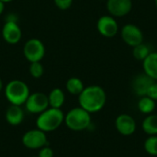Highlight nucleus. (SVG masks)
<instances>
[{
  "instance_id": "23",
  "label": "nucleus",
  "mask_w": 157,
  "mask_h": 157,
  "mask_svg": "<svg viewBox=\"0 0 157 157\" xmlns=\"http://www.w3.org/2000/svg\"><path fill=\"white\" fill-rule=\"evenodd\" d=\"M74 0H54L55 6L61 10H67L73 5Z\"/></svg>"
},
{
  "instance_id": "28",
  "label": "nucleus",
  "mask_w": 157,
  "mask_h": 157,
  "mask_svg": "<svg viewBox=\"0 0 157 157\" xmlns=\"http://www.w3.org/2000/svg\"><path fill=\"white\" fill-rule=\"evenodd\" d=\"M0 1H2L3 3H10V2H12V1H14V0H0Z\"/></svg>"
},
{
  "instance_id": "12",
  "label": "nucleus",
  "mask_w": 157,
  "mask_h": 157,
  "mask_svg": "<svg viewBox=\"0 0 157 157\" xmlns=\"http://www.w3.org/2000/svg\"><path fill=\"white\" fill-rule=\"evenodd\" d=\"M117 131L123 136H131L136 131V121L129 114H121L115 121Z\"/></svg>"
},
{
  "instance_id": "3",
  "label": "nucleus",
  "mask_w": 157,
  "mask_h": 157,
  "mask_svg": "<svg viewBox=\"0 0 157 157\" xmlns=\"http://www.w3.org/2000/svg\"><path fill=\"white\" fill-rule=\"evenodd\" d=\"M5 96L11 105L22 106L29 96V88L28 85L18 79L9 81L4 88Z\"/></svg>"
},
{
  "instance_id": "13",
  "label": "nucleus",
  "mask_w": 157,
  "mask_h": 157,
  "mask_svg": "<svg viewBox=\"0 0 157 157\" xmlns=\"http://www.w3.org/2000/svg\"><path fill=\"white\" fill-rule=\"evenodd\" d=\"M155 82L154 79H152L150 76H148L146 74H140L132 81V89L133 92L139 96L144 97L146 96V93L150 87V86Z\"/></svg>"
},
{
  "instance_id": "10",
  "label": "nucleus",
  "mask_w": 157,
  "mask_h": 157,
  "mask_svg": "<svg viewBox=\"0 0 157 157\" xmlns=\"http://www.w3.org/2000/svg\"><path fill=\"white\" fill-rule=\"evenodd\" d=\"M97 29L103 37L112 38L118 33L119 25L114 17L106 15L98 18L97 22Z\"/></svg>"
},
{
  "instance_id": "24",
  "label": "nucleus",
  "mask_w": 157,
  "mask_h": 157,
  "mask_svg": "<svg viewBox=\"0 0 157 157\" xmlns=\"http://www.w3.org/2000/svg\"><path fill=\"white\" fill-rule=\"evenodd\" d=\"M146 96L151 98L152 99H154L155 101H157V82L155 81L149 87Z\"/></svg>"
},
{
  "instance_id": "20",
  "label": "nucleus",
  "mask_w": 157,
  "mask_h": 157,
  "mask_svg": "<svg viewBox=\"0 0 157 157\" xmlns=\"http://www.w3.org/2000/svg\"><path fill=\"white\" fill-rule=\"evenodd\" d=\"M151 52H152L150 51L149 47L146 44H144V42L133 47V51H132L133 57L138 61H144Z\"/></svg>"
},
{
  "instance_id": "16",
  "label": "nucleus",
  "mask_w": 157,
  "mask_h": 157,
  "mask_svg": "<svg viewBox=\"0 0 157 157\" xmlns=\"http://www.w3.org/2000/svg\"><path fill=\"white\" fill-rule=\"evenodd\" d=\"M48 100L50 108L61 109L65 101L64 92L61 88H53L48 95Z\"/></svg>"
},
{
  "instance_id": "14",
  "label": "nucleus",
  "mask_w": 157,
  "mask_h": 157,
  "mask_svg": "<svg viewBox=\"0 0 157 157\" xmlns=\"http://www.w3.org/2000/svg\"><path fill=\"white\" fill-rule=\"evenodd\" d=\"M6 121L12 126H17L22 123L24 120V111L21 106L10 105L6 111Z\"/></svg>"
},
{
  "instance_id": "29",
  "label": "nucleus",
  "mask_w": 157,
  "mask_h": 157,
  "mask_svg": "<svg viewBox=\"0 0 157 157\" xmlns=\"http://www.w3.org/2000/svg\"><path fill=\"white\" fill-rule=\"evenodd\" d=\"M155 6H156V8H157V0H155Z\"/></svg>"
},
{
  "instance_id": "8",
  "label": "nucleus",
  "mask_w": 157,
  "mask_h": 157,
  "mask_svg": "<svg viewBox=\"0 0 157 157\" xmlns=\"http://www.w3.org/2000/svg\"><path fill=\"white\" fill-rule=\"evenodd\" d=\"M2 37L8 44H17L22 37V30L17 20L6 19L2 28Z\"/></svg>"
},
{
  "instance_id": "19",
  "label": "nucleus",
  "mask_w": 157,
  "mask_h": 157,
  "mask_svg": "<svg viewBox=\"0 0 157 157\" xmlns=\"http://www.w3.org/2000/svg\"><path fill=\"white\" fill-rule=\"evenodd\" d=\"M65 87L69 94L75 95V96H79L81 94V92L84 90L85 86H84L83 81L80 78L71 77L66 81Z\"/></svg>"
},
{
  "instance_id": "9",
  "label": "nucleus",
  "mask_w": 157,
  "mask_h": 157,
  "mask_svg": "<svg viewBox=\"0 0 157 157\" xmlns=\"http://www.w3.org/2000/svg\"><path fill=\"white\" fill-rule=\"evenodd\" d=\"M121 38L127 45L132 48L144 42L143 31L134 24H126L122 27Z\"/></svg>"
},
{
  "instance_id": "15",
  "label": "nucleus",
  "mask_w": 157,
  "mask_h": 157,
  "mask_svg": "<svg viewBox=\"0 0 157 157\" xmlns=\"http://www.w3.org/2000/svg\"><path fill=\"white\" fill-rule=\"evenodd\" d=\"M144 72L155 81H157V52H152L143 61Z\"/></svg>"
},
{
  "instance_id": "21",
  "label": "nucleus",
  "mask_w": 157,
  "mask_h": 157,
  "mask_svg": "<svg viewBox=\"0 0 157 157\" xmlns=\"http://www.w3.org/2000/svg\"><path fill=\"white\" fill-rule=\"evenodd\" d=\"M144 150L145 152L150 155L157 156V136L152 135L149 136L144 142Z\"/></svg>"
},
{
  "instance_id": "2",
  "label": "nucleus",
  "mask_w": 157,
  "mask_h": 157,
  "mask_svg": "<svg viewBox=\"0 0 157 157\" xmlns=\"http://www.w3.org/2000/svg\"><path fill=\"white\" fill-rule=\"evenodd\" d=\"M64 122V114L61 109L48 108L39 114L36 125L37 128L44 132H51L57 130Z\"/></svg>"
},
{
  "instance_id": "31",
  "label": "nucleus",
  "mask_w": 157,
  "mask_h": 157,
  "mask_svg": "<svg viewBox=\"0 0 157 157\" xmlns=\"http://www.w3.org/2000/svg\"><path fill=\"white\" fill-rule=\"evenodd\" d=\"M106 1H107V0H106Z\"/></svg>"
},
{
  "instance_id": "11",
  "label": "nucleus",
  "mask_w": 157,
  "mask_h": 157,
  "mask_svg": "<svg viewBox=\"0 0 157 157\" xmlns=\"http://www.w3.org/2000/svg\"><path fill=\"white\" fill-rule=\"evenodd\" d=\"M132 8V0H107V10L110 16L114 17H121L128 15Z\"/></svg>"
},
{
  "instance_id": "18",
  "label": "nucleus",
  "mask_w": 157,
  "mask_h": 157,
  "mask_svg": "<svg viewBox=\"0 0 157 157\" xmlns=\"http://www.w3.org/2000/svg\"><path fill=\"white\" fill-rule=\"evenodd\" d=\"M137 107L141 113L149 115L155 111L156 104H155V101L152 99L151 98L147 96H144V97H141V98L139 99L137 103Z\"/></svg>"
},
{
  "instance_id": "26",
  "label": "nucleus",
  "mask_w": 157,
  "mask_h": 157,
  "mask_svg": "<svg viewBox=\"0 0 157 157\" xmlns=\"http://www.w3.org/2000/svg\"><path fill=\"white\" fill-rule=\"evenodd\" d=\"M4 10H5V3H3L2 1H0V15L3 14Z\"/></svg>"
},
{
  "instance_id": "30",
  "label": "nucleus",
  "mask_w": 157,
  "mask_h": 157,
  "mask_svg": "<svg viewBox=\"0 0 157 157\" xmlns=\"http://www.w3.org/2000/svg\"><path fill=\"white\" fill-rule=\"evenodd\" d=\"M32 157H38V156H32Z\"/></svg>"
},
{
  "instance_id": "17",
  "label": "nucleus",
  "mask_w": 157,
  "mask_h": 157,
  "mask_svg": "<svg viewBox=\"0 0 157 157\" xmlns=\"http://www.w3.org/2000/svg\"><path fill=\"white\" fill-rule=\"evenodd\" d=\"M143 131L149 136L157 135V115L149 114L142 122Z\"/></svg>"
},
{
  "instance_id": "5",
  "label": "nucleus",
  "mask_w": 157,
  "mask_h": 157,
  "mask_svg": "<svg viewBox=\"0 0 157 157\" xmlns=\"http://www.w3.org/2000/svg\"><path fill=\"white\" fill-rule=\"evenodd\" d=\"M45 46L44 43L36 38L28 40L23 47V54L28 62H41L45 56Z\"/></svg>"
},
{
  "instance_id": "27",
  "label": "nucleus",
  "mask_w": 157,
  "mask_h": 157,
  "mask_svg": "<svg viewBox=\"0 0 157 157\" xmlns=\"http://www.w3.org/2000/svg\"><path fill=\"white\" fill-rule=\"evenodd\" d=\"M4 89V85H3V81H2V79L0 78V93H1V91Z\"/></svg>"
},
{
  "instance_id": "22",
  "label": "nucleus",
  "mask_w": 157,
  "mask_h": 157,
  "mask_svg": "<svg viewBox=\"0 0 157 157\" xmlns=\"http://www.w3.org/2000/svg\"><path fill=\"white\" fill-rule=\"evenodd\" d=\"M29 74L33 78H40L44 74V67L41 63V62H33L30 63L29 68Z\"/></svg>"
},
{
  "instance_id": "25",
  "label": "nucleus",
  "mask_w": 157,
  "mask_h": 157,
  "mask_svg": "<svg viewBox=\"0 0 157 157\" xmlns=\"http://www.w3.org/2000/svg\"><path fill=\"white\" fill-rule=\"evenodd\" d=\"M38 157H53V151L49 146H44L40 149Z\"/></svg>"
},
{
  "instance_id": "6",
  "label": "nucleus",
  "mask_w": 157,
  "mask_h": 157,
  "mask_svg": "<svg viewBox=\"0 0 157 157\" xmlns=\"http://www.w3.org/2000/svg\"><path fill=\"white\" fill-rule=\"evenodd\" d=\"M22 144L28 149H31V150L40 149L46 146L48 144L46 132L40 131L38 128L35 130L28 131L22 136Z\"/></svg>"
},
{
  "instance_id": "4",
  "label": "nucleus",
  "mask_w": 157,
  "mask_h": 157,
  "mask_svg": "<svg viewBox=\"0 0 157 157\" xmlns=\"http://www.w3.org/2000/svg\"><path fill=\"white\" fill-rule=\"evenodd\" d=\"M64 123L71 131L82 132L89 127L91 115L81 107L74 108L64 115Z\"/></svg>"
},
{
  "instance_id": "1",
  "label": "nucleus",
  "mask_w": 157,
  "mask_h": 157,
  "mask_svg": "<svg viewBox=\"0 0 157 157\" xmlns=\"http://www.w3.org/2000/svg\"><path fill=\"white\" fill-rule=\"evenodd\" d=\"M78 102L79 107L90 114L96 113L105 107L107 102V94L99 86H89L85 87L78 96Z\"/></svg>"
},
{
  "instance_id": "7",
  "label": "nucleus",
  "mask_w": 157,
  "mask_h": 157,
  "mask_svg": "<svg viewBox=\"0 0 157 157\" xmlns=\"http://www.w3.org/2000/svg\"><path fill=\"white\" fill-rule=\"evenodd\" d=\"M26 109L32 114H40L46 110L49 106L48 95L42 92H35L29 94L28 99L25 102Z\"/></svg>"
}]
</instances>
